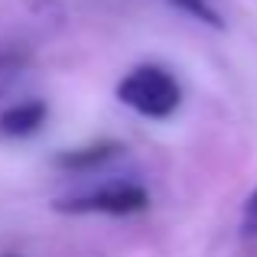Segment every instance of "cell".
Here are the masks:
<instances>
[{
    "instance_id": "5",
    "label": "cell",
    "mask_w": 257,
    "mask_h": 257,
    "mask_svg": "<svg viewBox=\"0 0 257 257\" xmlns=\"http://www.w3.org/2000/svg\"><path fill=\"white\" fill-rule=\"evenodd\" d=\"M26 72V56L20 52H0V98L13 91V85L23 78Z\"/></svg>"
},
{
    "instance_id": "4",
    "label": "cell",
    "mask_w": 257,
    "mask_h": 257,
    "mask_svg": "<svg viewBox=\"0 0 257 257\" xmlns=\"http://www.w3.org/2000/svg\"><path fill=\"white\" fill-rule=\"evenodd\" d=\"M124 147L117 140H101V144H88V147H75V150H62L56 157L59 170H69V173H88V170H98L104 166L107 160H114Z\"/></svg>"
},
{
    "instance_id": "6",
    "label": "cell",
    "mask_w": 257,
    "mask_h": 257,
    "mask_svg": "<svg viewBox=\"0 0 257 257\" xmlns=\"http://www.w3.org/2000/svg\"><path fill=\"white\" fill-rule=\"evenodd\" d=\"M170 4L176 7V10H182V13H189L192 20H199V23H205V26H215V30H221V17H218V10H215L208 0H170Z\"/></svg>"
},
{
    "instance_id": "7",
    "label": "cell",
    "mask_w": 257,
    "mask_h": 257,
    "mask_svg": "<svg viewBox=\"0 0 257 257\" xmlns=\"http://www.w3.org/2000/svg\"><path fill=\"white\" fill-rule=\"evenodd\" d=\"M241 231L257 234V189L251 192V199L244 202V215H241Z\"/></svg>"
},
{
    "instance_id": "1",
    "label": "cell",
    "mask_w": 257,
    "mask_h": 257,
    "mask_svg": "<svg viewBox=\"0 0 257 257\" xmlns=\"http://www.w3.org/2000/svg\"><path fill=\"white\" fill-rule=\"evenodd\" d=\"M117 98L127 107H134L137 114L153 120H166L179 107L182 91L179 82L160 65H137L134 72H127L117 85Z\"/></svg>"
},
{
    "instance_id": "2",
    "label": "cell",
    "mask_w": 257,
    "mask_h": 257,
    "mask_svg": "<svg viewBox=\"0 0 257 257\" xmlns=\"http://www.w3.org/2000/svg\"><path fill=\"white\" fill-rule=\"evenodd\" d=\"M150 205V195L147 189L134 186V182H107L101 189H91V192L82 195H69V199H59L56 212L65 215H134V212H144Z\"/></svg>"
},
{
    "instance_id": "3",
    "label": "cell",
    "mask_w": 257,
    "mask_h": 257,
    "mask_svg": "<svg viewBox=\"0 0 257 257\" xmlns=\"http://www.w3.org/2000/svg\"><path fill=\"white\" fill-rule=\"evenodd\" d=\"M46 104L43 101H20L0 111V137H30L46 124Z\"/></svg>"
},
{
    "instance_id": "8",
    "label": "cell",
    "mask_w": 257,
    "mask_h": 257,
    "mask_svg": "<svg viewBox=\"0 0 257 257\" xmlns=\"http://www.w3.org/2000/svg\"><path fill=\"white\" fill-rule=\"evenodd\" d=\"M4 257H20V254H4Z\"/></svg>"
}]
</instances>
